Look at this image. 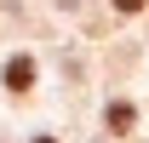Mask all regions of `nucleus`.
Segmentation results:
<instances>
[{
  "instance_id": "f03ea898",
  "label": "nucleus",
  "mask_w": 149,
  "mask_h": 143,
  "mask_svg": "<svg viewBox=\"0 0 149 143\" xmlns=\"http://www.w3.org/2000/svg\"><path fill=\"white\" fill-rule=\"evenodd\" d=\"M103 126H109V132H132V103H109Z\"/></svg>"
},
{
  "instance_id": "7ed1b4c3",
  "label": "nucleus",
  "mask_w": 149,
  "mask_h": 143,
  "mask_svg": "<svg viewBox=\"0 0 149 143\" xmlns=\"http://www.w3.org/2000/svg\"><path fill=\"white\" fill-rule=\"evenodd\" d=\"M115 6H120V12H143V0H115Z\"/></svg>"
},
{
  "instance_id": "20e7f679",
  "label": "nucleus",
  "mask_w": 149,
  "mask_h": 143,
  "mask_svg": "<svg viewBox=\"0 0 149 143\" xmlns=\"http://www.w3.org/2000/svg\"><path fill=\"white\" fill-rule=\"evenodd\" d=\"M35 143H57V137H35Z\"/></svg>"
},
{
  "instance_id": "f257e3e1",
  "label": "nucleus",
  "mask_w": 149,
  "mask_h": 143,
  "mask_svg": "<svg viewBox=\"0 0 149 143\" xmlns=\"http://www.w3.org/2000/svg\"><path fill=\"white\" fill-rule=\"evenodd\" d=\"M6 86H12V92H29V86H35V63H29V57H12V63H6Z\"/></svg>"
}]
</instances>
